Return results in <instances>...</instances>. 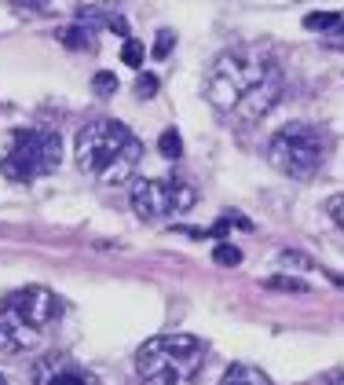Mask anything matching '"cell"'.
Segmentation results:
<instances>
[{
	"mask_svg": "<svg viewBox=\"0 0 344 385\" xmlns=\"http://www.w3.org/2000/svg\"><path fill=\"white\" fill-rule=\"evenodd\" d=\"M59 40L66 48H92L95 45V37H92V30H88V19H77V26H66V30H59Z\"/></svg>",
	"mask_w": 344,
	"mask_h": 385,
	"instance_id": "30bf717a",
	"label": "cell"
},
{
	"mask_svg": "<svg viewBox=\"0 0 344 385\" xmlns=\"http://www.w3.org/2000/svg\"><path fill=\"white\" fill-rule=\"evenodd\" d=\"M198 202V191L187 180H139L132 187V213L143 220L180 217Z\"/></svg>",
	"mask_w": 344,
	"mask_h": 385,
	"instance_id": "52a82bcc",
	"label": "cell"
},
{
	"mask_svg": "<svg viewBox=\"0 0 344 385\" xmlns=\"http://www.w3.org/2000/svg\"><path fill=\"white\" fill-rule=\"evenodd\" d=\"M212 261H217L220 268H238V264H242V250H238V246L220 242V246H217V253H212Z\"/></svg>",
	"mask_w": 344,
	"mask_h": 385,
	"instance_id": "4fadbf2b",
	"label": "cell"
},
{
	"mask_svg": "<svg viewBox=\"0 0 344 385\" xmlns=\"http://www.w3.org/2000/svg\"><path fill=\"white\" fill-rule=\"evenodd\" d=\"M19 4H26V8H45V4H51V0H19Z\"/></svg>",
	"mask_w": 344,
	"mask_h": 385,
	"instance_id": "603a6c76",
	"label": "cell"
},
{
	"mask_svg": "<svg viewBox=\"0 0 344 385\" xmlns=\"http://www.w3.org/2000/svg\"><path fill=\"white\" fill-rule=\"evenodd\" d=\"M62 305L45 286H23L8 294L0 305V352L23 356L45 345V338L59 327Z\"/></svg>",
	"mask_w": 344,
	"mask_h": 385,
	"instance_id": "3957f363",
	"label": "cell"
},
{
	"mask_svg": "<svg viewBox=\"0 0 344 385\" xmlns=\"http://www.w3.org/2000/svg\"><path fill=\"white\" fill-rule=\"evenodd\" d=\"M121 62H125V67H143V45H139V40H125Z\"/></svg>",
	"mask_w": 344,
	"mask_h": 385,
	"instance_id": "2e32d148",
	"label": "cell"
},
{
	"mask_svg": "<svg viewBox=\"0 0 344 385\" xmlns=\"http://www.w3.org/2000/svg\"><path fill=\"white\" fill-rule=\"evenodd\" d=\"M341 12H311L304 15V30H311V34H330V30L341 26Z\"/></svg>",
	"mask_w": 344,
	"mask_h": 385,
	"instance_id": "8fae6325",
	"label": "cell"
},
{
	"mask_svg": "<svg viewBox=\"0 0 344 385\" xmlns=\"http://www.w3.org/2000/svg\"><path fill=\"white\" fill-rule=\"evenodd\" d=\"M136 92L143 95V100H150V95H158V73H139Z\"/></svg>",
	"mask_w": 344,
	"mask_h": 385,
	"instance_id": "ac0fdd59",
	"label": "cell"
},
{
	"mask_svg": "<svg viewBox=\"0 0 344 385\" xmlns=\"http://www.w3.org/2000/svg\"><path fill=\"white\" fill-rule=\"evenodd\" d=\"M264 286H271V290H293V294H308V283L293 279V275H271Z\"/></svg>",
	"mask_w": 344,
	"mask_h": 385,
	"instance_id": "5bb4252c",
	"label": "cell"
},
{
	"mask_svg": "<svg viewBox=\"0 0 344 385\" xmlns=\"http://www.w3.org/2000/svg\"><path fill=\"white\" fill-rule=\"evenodd\" d=\"M92 89H95V95H114L117 92V78L110 70H99V73H95V81H92Z\"/></svg>",
	"mask_w": 344,
	"mask_h": 385,
	"instance_id": "9a60e30c",
	"label": "cell"
},
{
	"mask_svg": "<svg viewBox=\"0 0 344 385\" xmlns=\"http://www.w3.org/2000/svg\"><path fill=\"white\" fill-rule=\"evenodd\" d=\"M0 385H8V382H4V378H0Z\"/></svg>",
	"mask_w": 344,
	"mask_h": 385,
	"instance_id": "d4e9b609",
	"label": "cell"
},
{
	"mask_svg": "<svg viewBox=\"0 0 344 385\" xmlns=\"http://www.w3.org/2000/svg\"><path fill=\"white\" fill-rule=\"evenodd\" d=\"M172 45H176V37H172V30H158V40H154V59H169V51H172Z\"/></svg>",
	"mask_w": 344,
	"mask_h": 385,
	"instance_id": "e0dca14e",
	"label": "cell"
},
{
	"mask_svg": "<svg viewBox=\"0 0 344 385\" xmlns=\"http://www.w3.org/2000/svg\"><path fill=\"white\" fill-rule=\"evenodd\" d=\"M330 217L344 228V195H337V198H330Z\"/></svg>",
	"mask_w": 344,
	"mask_h": 385,
	"instance_id": "ffe728a7",
	"label": "cell"
},
{
	"mask_svg": "<svg viewBox=\"0 0 344 385\" xmlns=\"http://www.w3.org/2000/svg\"><path fill=\"white\" fill-rule=\"evenodd\" d=\"M220 385H271V378L260 371V367H249V363H231L223 371Z\"/></svg>",
	"mask_w": 344,
	"mask_h": 385,
	"instance_id": "9c48e42d",
	"label": "cell"
},
{
	"mask_svg": "<svg viewBox=\"0 0 344 385\" xmlns=\"http://www.w3.org/2000/svg\"><path fill=\"white\" fill-rule=\"evenodd\" d=\"M330 385H344V378H333V382H330Z\"/></svg>",
	"mask_w": 344,
	"mask_h": 385,
	"instance_id": "cb8c5ba5",
	"label": "cell"
},
{
	"mask_svg": "<svg viewBox=\"0 0 344 385\" xmlns=\"http://www.w3.org/2000/svg\"><path fill=\"white\" fill-rule=\"evenodd\" d=\"M158 151L169 158V162H176L180 154H184V140H180V132L176 128H165V132H161V140H158Z\"/></svg>",
	"mask_w": 344,
	"mask_h": 385,
	"instance_id": "7c38bea8",
	"label": "cell"
},
{
	"mask_svg": "<svg viewBox=\"0 0 344 385\" xmlns=\"http://www.w3.org/2000/svg\"><path fill=\"white\" fill-rule=\"evenodd\" d=\"M333 45L344 48V19H341V26H337V37H333Z\"/></svg>",
	"mask_w": 344,
	"mask_h": 385,
	"instance_id": "7402d4cb",
	"label": "cell"
},
{
	"mask_svg": "<svg viewBox=\"0 0 344 385\" xmlns=\"http://www.w3.org/2000/svg\"><path fill=\"white\" fill-rule=\"evenodd\" d=\"M106 26H110L117 37H128V23H125L121 15H110V19H106Z\"/></svg>",
	"mask_w": 344,
	"mask_h": 385,
	"instance_id": "44dd1931",
	"label": "cell"
},
{
	"mask_svg": "<svg viewBox=\"0 0 344 385\" xmlns=\"http://www.w3.org/2000/svg\"><path fill=\"white\" fill-rule=\"evenodd\" d=\"M59 158H62V143L56 132H48V128H19V132H12V143H8L4 158H0V169L15 184H29L37 176H48L59 165Z\"/></svg>",
	"mask_w": 344,
	"mask_h": 385,
	"instance_id": "8992f818",
	"label": "cell"
},
{
	"mask_svg": "<svg viewBox=\"0 0 344 385\" xmlns=\"http://www.w3.org/2000/svg\"><path fill=\"white\" fill-rule=\"evenodd\" d=\"M267 158H271V165L282 176L311 180L330 158V136L322 132L319 125L289 121L275 132L271 147H267Z\"/></svg>",
	"mask_w": 344,
	"mask_h": 385,
	"instance_id": "5b68a950",
	"label": "cell"
},
{
	"mask_svg": "<svg viewBox=\"0 0 344 385\" xmlns=\"http://www.w3.org/2000/svg\"><path fill=\"white\" fill-rule=\"evenodd\" d=\"M73 154H77V165L99 184H125L143 158V143L128 125L114 121V117H99L77 132Z\"/></svg>",
	"mask_w": 344,
	"mask_h": 385,
	"instance_id": "7a4b0ae2",
	"label": "cell"
},
{
	"mask_svg": "<svg viewBox=\"0 0 344 385\" xmlns=\"http://www.w3.org/2000/svg\"><path fill=\"white\" fill-rule=\"evenodd\" d=\"M34 385H99L92 371H84L70 356H48L34 367Z\"/></svg>",
	"mask_w": 344,
	"mask_h": 385,
	"instance_id": "ba28073f",
	"label": "cell"
},
{
	"mask_svg": "<svg viewBox=\"0 0 344 385\" xmlns=\"http://www.w3.org/2000/svg\"><path fill=\"white\" fill-rule=\"evenodd\" d=\"M206 356V341L195 334H158L136 352V374L143 385H198Z\"/></svg>",
	"mask_w": 344,
	"mask_h": 385,
	"instance_id": "277c9868",
	"label": "cell"
},
{
	"mask_svg": "<svg viewBox=\"0 0 344 385\" xmlns=\"http://www.w3.org/2000/svg\"><path fill=\"white\" fill-rule=\"evenodd\" d=\"M282 95V70L275 59L260 51H223L212 59L206 78V100L217 106L220 117L238 125H249L264 117Z\"/></svg>",
	"mask_w": 344,
	"mask_h": 385,
	"instance_id": "6da1fadb",
	"label": "cell"
},
{
	"mask_svg": "<svg viewBox=\"0 0 344 385\" xmlns=\"http://www.w3.org/2000/svg\"><path fill=\"white\" fill-rule=\"evenodd\" d=\"M282 261H286V264H297V268H311V261H308V257L300 253V250H286Z\"/></svg>",
	"mask_w": 344,
	"mask_h": 385,
	"instance_id": "d6986e66",
	"label": "cell"
}]
</instances>
